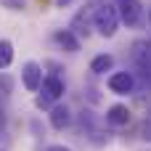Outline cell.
I'll return each mask as SVG.
<instances>
[{
  "label": "cell",
  "mask_w": 151,
  "mask_h": 151,
  "mask_svg": "<svg viewBox=\"0 0 151 151\" xmlns=\"http://www.w3.org/2000/svg\"><path fill=\"white\" fill-rule=\"evenodd\" d=\"M0 151H5V149H0Z\"/></svg>",
  "instance_id": "obj_19"
},
{
  "label": "cell",
  "mask_w": 151,
  "mask_h": 151,
  "mask_svg": "<svg viewBox=\"0 0 151 151\" xmlns=\"http://www.w3.org/2000/svg\"><path fill=\"white\" fill-rule=\"evenodd\" d=\"M53 42L66 50V53H77L80 50V35H74L72 29H56L53 32Z\"/></svg>",
  "instance_id": "obj_7"
},
{
  "label": "cell",
  "mask_w": 151,
  "mask_h": 151,
  "mask_svg": "<svg viewBox=\"0 0 151 151\" xmlns=\"http://www.w3.org/2000/svg\"><path fill=\"white\" fill-rule=\"evenodd\" d=\"M48 117H50V127H56V130H64V127H69V122H72V111H69L66 104H56Z\"/></svg>",
  "instance_id": "obj_10"
},
{
  "label": "cell",
  "mask_w": 151,
  "mask_h": 151,
  "mask_svg": "<svg viewBox=\"0 0 151 151\" xmlns=\"http://www.w3.org/2000/svg\"><path fill=\"white\" fill-rule=\"evenodd\" d=\"M106 85H109V90H111L114 96H133V93L138 90V80H135V74L127 72V69H125V72L109 74Z\"/></svg>",
  "instance_id": "obj_4"
},
{
  "label": "cell",
  "mask_w": 151,
  "mask_h": 151,
  "mask_svg": "<svg viewBox=\"0 0 151 151\" xmlns=\"http://www.w3.org/2000/svg\"><path fill=\"white\" fill-rule=\"evenodd\" d=\"M122 19H119V11L117 5L111 3H104V5H96V16H93V29L101 35V37H114L117 29H119Z\"/></svg>",
  "instance_id": "obj_1"
},
{
  "label": "cell",
  "mask_w": 151,
  "mask_h": 151,
  "mask_svg": "<svg viewBox=\"0 0 151 151\" xmlns=\"http://www.w3.org/2000/svg\"><path fill=\"white\" fill-rule=\"evenodd\" d=\"M5 122H8V117H5V106H0V135L5 133Z\"/></svg>",
  "instance_id": "obj_15"
},
{
  "label": "cell",
  "mask_w": 151,
  "mask_h": 151,
  "mask_svg": "<svg viewBox=\"0 0 151 151\" xmlns=\"http://www.w3.org/2000/svg\"><path fill=\"white\" fill-rule=\"evenodd\" d=\"M93 16H96V11H90V8H82L74 19H72V24H69V29L74 32V35H88L90 32V27H93Z\"/></svg>",
  "instance_id": "obj_8"
},
{
  "label": "cell",
  "mask_w": 151,
  "mask_h": 151,
  "mask_svg": "<svg viewBox=\"0 0 151 151\" xmlns=\"http://www.w3.org/2000/svg\"><path fill=\"white\" fill-rule=\"evenodd\" d=\"M42 66L37 64V61H27L24 66H21V82H24V88L29 90V93H37L40 88H42Z\"/></svg>",
  "instance_id": "obj_6"
},
{
  "label": "cell",
  "mask_w": 151,
  "mask_h": 151,
  "mask_svg": "<svg viewBox=\"0 0 151 151\" xmlns=\"http://www.w3.org/2000/svg\"><path fill=\"white\" fill-rule=\"evenodd\" d=\"M114 5L119 11L122 24H127V27H141L143 24V3L141 0H117Z\"/></svg>",
  "instance_id": "obj_5"
},
{
  "label": "cell",
  "mask_w": 151,
  "mask_h": 151,
  "mask_svg": "<svg viewBox=\"0 0 151 151\" xmlns=\"http://www.w3.org/2000/svg\"><path fill=\"white\" fill-rule=\"evenodd\" d=\"M56 3H58V5L64 8V5H69V3H74V0H56Z\"/></svg>",
  "instance_id": "obj_17"
},
{
  "label": "cell",
  "mask_w": 151,
  "mask_h": 151,
  "mask_svg": "<svg viewBox=\"0 0 151 151\" xmlns=\"http://www.w3.org/2000/svg\"><path fill=\"white\" fill-rule=\"evenodd\" d=\"M8 11H24L27 8V0H0Z\"/></svg>",
  "instance_id": "obj_14"
},
{
  "label": "cell",
  "mask_w": 151,
  "mask_h": 151,
  "mask_svg": "<svg viewBox=\"0 0 151 151\" xmlns=\"http://www.w3.org/2000/svg\"><path fill=\"white\" fill-rule=\"evenodd\" d=\"M111 66H114V56L111 53H98L90 61V72L93 74H106V72H111Z\"/></svg>",
  "instance_id": "obj_11"
},
{
  "label": "cell",
  "mask_w": 151,
  "mask_h": 151,
  "mask_svg": "<svg viewBox=\"0 0 151 151\" xmlns=\"http://www.w3.org/2000/svg\"><path fill=\"white\" fill-rule=\"evenodd\" d=\"M45 151H72V149H66V146H61V143H53V146H48Z\"/></svg>",
  "instance_id": "obj_16"
},
{
  "label": "cell",
  "mask_w": 151,
  "mask_h": 151,
  "mask_svg": "<svg viewBox=\"0 0 151 151\" xmlns=\"http://www.w3.org/2000/svg\"><path fill=\"white\" fill-rule=\"evenodd\" d=\"M130 61L135 66V74H151V42L135 40L130 45Z\"/></svg>",
  "instance_id": "obj_3"
},
{
  "label": "cell",
  "mask_w": 151,
  "mask_h": 151,
  "mask_svg": "<svg viewBox=\"0 0 151 151\" xmlns=\"http://www.w3.org/2000/svg\"><path fill=\"white\" fill-rule=\"evenodd\" d=\"M11 93H13V77L5 74V72H0V106H5V101L11 98Z\"/></svg>",
  "instance_id": "obj_13"
},
{
  "label": "cell",
  "mask_w": 151,
  "mask_h": 151,
  "mask_svg": "<svg viewBox=\"0 0 151 151\" xmlns=\"http://www.w3.org/2000/svg\"><path fill=\"white\" fill-rule=\"evenodd\" d=\"M149 42H151V37H149Z\"/></svg>",
  "instance_id": "obj_20"
},
{
  "label": "cell",
  "mask_w": 151,
  "mask_h": 151,
  "mask_svg": "<svg viewBox=\"0 0 151 151\" xmlns=\"http://www.w3.org/2000/svg\"><path fill=\"white\" fill-rule=\"evenodd\" d=\"M11 64H13V42L0 40V69H8Z\"/></svg>",
  "instance_id": "obj_12"
},
{
  "label": "cell",
  "mask_w": 151,
  "mask_h": 151,
  "mask_svg": "<svg viewBox=\"0 0 151 151\" xmlns=\"http://www.w3.org/2000/svg\"><path fill=\"white\" fill-rule=\"evenodd\" d=\"M106 122L114 125V127H125V125L130 122V109H127L125 104H114V106H109V109H106Z\"/></svg>",
  "instance_id": "obj_9"
},
{
  "label": "cell",
  "mask_w": 151,
  "mask_h": 151,
  "mask_svg": "<svg viewBox=\"0 0 151 151\" xmlns=\"http://www.w3.org/2000/svg\"><path fill=\"white\" fill-rule=\"evenodd\" d=\"M66 93V85H64V80L58 77V74H48L45 80H42V88H40V93H37V98H35V106L37 109H53L56 106V101H61V96Z\"/></svg>",
  "instance_id": "obj_2"
},
{
  "label": "cell",
  "mask_w": 151,
  "mask_h": 151,
  "mask_svg": "<svg viewBox=\"0 0 151 151\" xmlns=\"http://www.w3.org/2000/svg\"><path fill=\"white\" fill-rule=\"evenodd\" d=\"M149 19H151V11H149Z\"/></svg>",
  "instance_id": "obj_18"
}]
</instances>
